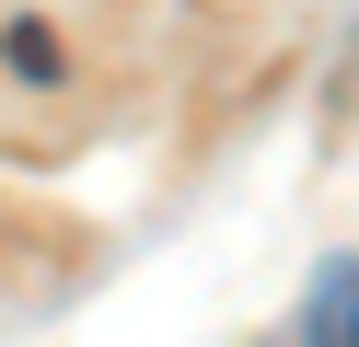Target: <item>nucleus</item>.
Segmentation results:
<instances>
[{"instance_id":"1","label":"nucleus","mask_w":359,"mask_h":347,"mask_svg":"<svg viewBox=\"0 0 359 347\" xmlns=\"http://www.w3.org/2000/svg\"><path fill=\"white\" fill-rule=\"evenodd\" d=\"M348 324H359V266H325L302 301V347H348Z\"/></svg>"},{"instance_id":"2","label":"nucleus","mask_w":359,"mask_h":347,"mask_svg":"<svg viewBox=\"0 0 359 347\" xmlns=\"http://www.w3.org/2000/svg\"><path fill=\"white\" fill-rule=\"evenodd\" d=\"M12 69H35V81L58 69V35H47V23H12Z\"/></svg>"},{"instance_id":"3","label":"nucleus","mask_w":359,"mask_h":347,"mask_svg":"<svg viewBox=\"0 0 359 347\" xmlns=\"http://www.w3.org/2000/svg\"><path fill=\"white\" fill-rule=\"evenodd\" d=\"M348 347H359V324H348Z\"/></svg>"}]
</instances>
